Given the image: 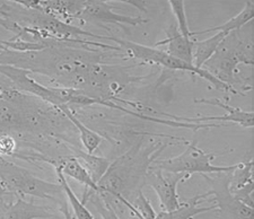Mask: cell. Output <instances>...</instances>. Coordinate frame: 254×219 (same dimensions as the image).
<instances>
[{
	"mask_svg": "<svg viewBox=\"0 0 254 219\" xmlns=\"http://www.w3.org/2000/svg\"><path fill=\"white\" fill-rule=\"evenodd\" d=\"M190 177L189 175L164 172L162 169L150 166L146 175L145 185H148L156 192L163 212H172L178 209L182 204L178 194L179 183Z\"/></svg>",
	"mask_w": 254,
	"mask_h": 219,
	"instance_id": "52a82bcc",
	"label": "cell"
},
{
	"mask_svg": "<svg viewBox=\"0 0 254 219\" xmlns=\"http://www.w3.org/2000/svg\"><path fill=\"white\" fill-rule=\"evenodd\" d=\"M81 201H83L85 205L87 204V202H91L94 206V208L97 210V213L101 215V217L103 219H120L116 210H114L109 204H106L97 192L91 191V190H85Z\"/></svg>",
	"mask_w": 254,
	"mask_h": 219,
	"instance_id": "44dd1931",
	"label": "cell"
},
{
	"mask_svg": "<svg viewBox=\"0 0 254 219\" xmlns=\"http://www.w3.org/2000/svg\"><path fill=\"white\" fill-rule=\"evenodd\" d=\"M0 180L9 194L31 196L39 199L55 201L59 206L67 199L59 183H52L33 174L27 168L19 166L0 157Z\"/></svg>",
	"mask_w": 254,
	"mask_h": 219,
	"instance_id": "3957f363",
	"label": "cell"
},
{
	"mask_svg": "<svg viewBox=\"0 0 254 219\" xmlns=\"http://www.w3.org/2000/svg\"><path fill=\"white\" fill-rule=\"evenodd\" d=\"M253 17H254V1L249 0V1L245 2L243 9H242L236 16H234V17L228 19L227 22H225L224 24H222V25L208 27L206 30H202V31L191 32V38L194 35H201V34H206V33H211V32L231 33L234 31H239V30H242V27L247 25V24L251 23Z\"/></svg>",
	"mask_w": 254,
	"mask_h": 219,
	"instance_id": "2e32d148",
	"label": "cell"
},
{
	"mask_svg": "<svg viewBox=\"0 0 254 219\" xmlns=\"http://www.w3.org/2000/svg\"><path fill=\"white\" fill-rule=\"evenodd\" d=\"M231 173L232 171L201 175L210 185L204 194L207 198L214 197L211 202L216 206L219 219H254L253 208L236 200L229 191Z\"/></svg>",
	"mask_w": 254,
	"mask_h": 219,
	"instance_id": "8992f818",
	"label": "cell"
},
{
	"mask_svg": "<svg viewBox=\"0 0 254 219\" xmlns=\"http://www.w3.org/2000/svg\"><path fill=\"white\" fill-rule=\"evenodd\" d=\"M8 194H9V192H8L6 188L3 187L2 182H1V180H0V198H3L5 196H8Z\"/></svg>",
	"mask_w": 254,
	"mask_h": 219,
	"instance_id": "4316f807",
	"label": "cell"
},
{
	"mask_svg": "<svg viewBox=\"0 0 254 219\" xmlns=\"http://www.w3.org/2000/svg\"><path fill=\"white\" fill-rule=\"evenodd\" d=\"M196 104H207L212 106H218L220 109L226 111L227 113L220 117H200V118H186V117H176V115L162 113L165 117L170 118L173 121L178 122H187V123H195V125H203V123L209 122H232L240 125L243 128H248V129H252L254 126V114L252 111H245L240 107L231 106L219 98H196L194 100Z\"/></svg>",
	"mask_w": 254,
	"mask_h": 219,
	"instance_id": "9c48e42d",
	"label": "cell"
},
{
	"mask_svg": "<svg viewBox=\"0 0 254 219\" xmlns=\"http://www.w3.org/2000/svg\"><path fill=\"white\" fill-rule=\"evenodd\" d=\"M0 75L7 77L18 89L34 95L42 101L51 104L53 107L64 105V103L57 96L53 86H44L40 84L31 76V73L25 69L0 65Z\"/></svg>",
	"mask_w": 254,
	"mask_h": 219,
	"instance_id": "30bf717a",
	"label": "cell"
},
{
	"mask_svg": "<svg viewBox=\"0 0 254 219\" xmlns=\"http://www.w3.org/2000/svg\"><path fill=\"white\" fill-rule=\"evenodd\" d=\"M56 109L63 113L72 123V126L78 130L80 142L83 144L85 151L88 152V154H94L97 150V148L101 146V144L103 143L104 138L101 135H98L97 132L91 130L88 127H86L78 118H76V115L72 113L70 106L61 105L59 107H56Z\"/></svg>",
	"mask_w": 254,
	"mask_h": 219,
	"instance_id": "9a60e30c",
	"label": "cell"
},
{
	"mask_svg": "<svg viewBox=\"0 0 254 219\" xmlns=\"http://www.w3.org/2000/svg\"><path fill=\"white\" fill-rule=\"evenodd\" d=\"M58 210L64 214V219H76L75 216L72 215V212L70 210V206H69V202L67 199H65L63 204L59 206Z\"/></svg>",
	"mask_w": 254,
	"mask_h": 219,
	"instance_id": "d4e9b609",
	"label": "cell"
},
{
	"mask_svg": "<svg viewBox=\"0 0 254 219\" xmlns=\"http://www.w3.org/2000/svg\"><path fill=\"white\" fill-rule=\"evenodd\" d=\"M239 65L253 67V34L251 31L228 33L215 55L203 65V69L229 87L240 85ZM239 92V90H237ZM240 93V92H239Z\"/></svg>",
	"mask_w": 254,
	"mask_h": 219,
	"instance_id": "7a4b0ae2",
	"label": "cell"
},
{
	"mask_svg": "<svg viewBox=\"0 0 254 219\" xmlns=\"http://www.w3.org/2000/svg\"><path fill=\"white\" fill-rule=\"evenodd\" d=\"M76 20L80 24H95V25H103V24H116L120 27L138 26L148 22V19L141 16H127L113 11V6L104 0H86L85 7L80 14L77 16Z\"/></svg>",
	"mask_w": 254,
	"mask_h": 219,
	"instance_id": "ba28073f",
	"label": "cell"
},
{
	"mask_svg": "<svg viewBox=\"0 0 254 219\" xmlns=\"http://www.w3.org/2000/svg\"><path fill=\"white\" fill-rule=\"evenodd\" d=\"M55 168L61 169L64 175L79 182L80 184L85 185V190H91V191L97 192V184L92 180L91 175L86 171V168L79 163V160L73 155L58 157L57 159H51L50 163Z\"/></svg>",
	"mask_w": 254,
	"mask_h": 219,
	"instance_id": "4fadbf2b",
	"label": "cell"
},
{
	"mask_svg": "<svg viewBox=\"0 0 254 219\" xmlns=\"http://www.w3.org/2000/svg\"><path fill=\"white\" fill-rule=\"evenodd\" d=\"M188 146L182 154L170 158H157L155 159L150 166L162 169L164 172L174 173V174H215V173L229 172L236 167L235 165L228 166H215L211 164V160L215 158V154L203 151L201 148L196 146V142H187Z\"/></svg>",
	"mask_w": 254,
	"mask_h": 219,
	"instance_id": "5b68a950",
	"label": "cell"
},
{
	"mask_svg": "<svg viewBox=\"0 0 254 219\" xmlns=\"http://www.w3.org/2000/svg\"><path fill=\"white\" fill-rule=\"evenodd\" d=\"M166 147L167 144L159 140L134 145L111 163L97 182V193L116 212H129L138 193L142 191L150 165Z\"/></svg>",
	"mask_w": 254,
	"mask_h": 219,
	"instance_id": "6da1fadb",
	"label": "cell"
},
{
	"mask_svg": "<svg viewBox=\"0 0 254 219\" xmlns=\"http://www.w3.org/2000/svg\"><path fill=\"white\" fill-rule=\"evenodd\" d=\"M110 41H113V42L118 44V47L120 48L122 55L125 57L140 60L143 64L161 66V67H165L171 70H179V72L189 73H192V75H195L202 78L204 80H207L215 89L224 90V92L232 93L234 95L240 94L234 88L229 87L228 85L217 79L211 73H209L207 70H204L203 68H195L193 65H189L184 63V61L176 59V58L171 57L165 51H163L162 49H157L156 47H147V45L132 42V41L129 40L119 39L116 38V36H110Z\"/></svg>",
	"mask_w": 254,
	"mask_h": 219,
	"instance_id": "277c9868",
	"label": "cell"
},
{
	"mask_svg": "<svg viewBox=\"0 0 254 219\" xmlns=\"http://www.w3.org/2000/svg\"><path fill=\"white\" fill-rule=\"evenodd\" d=\"M72 155L79 160V163L86 168L88 174L91 175L92 180L97 184L103 175L108 171L111 162L105 157L95 156L94 154H88V152L80 150L79 148H71Z\"/></svg>",
	"mask_w": 254,
	"mask_h": 219,
	"instance_id": "e0dca14e",
	"label": "cell"
},
{
	"mask_svg": "<svg viewBox=\"0 0 254 219\" xmlns=\"http://www.w3.org/2000/svg\"><path fill=\"white\" fill-rule=\"evenodd\" d=\"M0 219H60V217L50 207L36 205L17 196L13 202H7L0 198Z\"/></svg>",
	"mask_w": 254,
	"mask_h": 219,
	"instance_id": "8fae6325",
	"label": "cell"
},
{
	"mask_svg": "<svg viewBox=\"0 0 254 219\" xmlns=\"http://www.w3.org/2000/svg\"><path fill=\"white\" fill-rule=\"evenodd\" d=\"M161 45H167L165 50L167 55L189 65H193L194 39L184 38L179 32L176 25H171L167 28L166 39L156 43V47H161Z\"/></svg>",
	"mask_w": 254,
	"mask_h": 219,
	"instance_id": "7c38bea8",
	"label": "cell"
},
{
	"mask_svg": "<svg viewBox=\"0 0 254 219\" xmlns=\"http://www.w3.org/2000/svg\"><path fill=\"white\" fill-rule=\"evenodd\" d=\"M122 2L125 3H129V5H132L139 9L140 11H146V7H145V1H136V0H124Z\"/></svg>",
	"mask_w": 254,
	"mask_h": 219,
	"instance_id": "484cf974",
	"label": "cell"
},
{
	"mask_svg": "<svg viewBox=\"0 0 254 219\" xmlns=\"http://www.w3.org/2000/svg\"><path fill=\"white\" fill-rule=\"evenodd\" d=\"M170 7L178 22V30L181 33V35L186 39H192L191 38V31L189 27V23H188L187 13H186V5H184L183 0H170L169 1Z\"/></svg>",
	"mask_w": 254,
	"mask_h": 219,
	"instance_id": "7402d4cb",
	"label": "cell"
},
{
	"mask_svg": "<svg viewBox=\"0 0 254 219\" xmlns=\"http://www.w3.org/2000/svg\"><path fill=\"white\" fill-rule=\"evenodd\" d=\"M133 208L136 209V218L137 219H155L156 218V212L151 206L150 201L147 197L141 192L138 193L136 199L132 202Z\"/></svg>",
	"mask_w": 254,
	"mask_h": 219,
	"instance_id": "603a6c76",
	"label": "cell"
},
{
	"mask_svg": "<svg viewBox=\"0 0 254 219\" xmlns=\"http://www.w3.org/2000/svg\"><path fill=\"white\" fill-rule=\"evenodd\" d=\"M249 187H254L252 158H250L247 162L236 164V167L231 173V181H229L231 193Z\"/></svg>",
	"mask_w": 254,
	"mask_h": 219,
	"instance_id": "ffe728a7",
	"label": "cell"
},
{
	"mask_svg": "<svg viewBox=\"0 0 254 219\" xmlns=\"http://www.w3.org/2000/svg\"><path fill=\"white\" fill-rule=\"evenodd\" d=\"M18 150V143L10 134H0V157H15Z\"/></svg>",
	"mask_w": 254,
	"mask_h": 219,
	"instance_id": "cb8c5ba5",
	"label": "cell"
},
{
	"mask_svg": "<svg viewBox=\"0 0 254 219\" xmlns=\"http://www.w3.org/2000/svg\"><path fill=\"white\" fill-rule=\"evenodd\" d=\"M206 194H196L192 197L191 199L182 201L181 206L178 209L172 210V212H162L156 215L155 219H192L198 215L204 214L207 212H214L216 210V206L209 207H199L200 202L206 200Z\"/></svg>",
	"mask_w": 254,
	"mask_h": 219,
	"instance_id": "5bb4252c",
	"label": "cell"
},
{
	"mask_svg": "<svg viewBox=\"0 0 254 219\" xmlns=\"http://www.w3.org/2000/svg\"><path fill=\"white\" fill-rule=\"evenodd\" d=\"M57 177H58L59 183L64 189V192L65 194V198L69 202V206H70V209L72 210V215L75 216L76 219H95L92 215V213L87 209V207L81 201L78 197L76 196L75 192L72 191L70 185L68 184L67 179H65V175L61 172V169L55 168Z\"/></svg>",
	"mask_w": 254,
	"mask_h": 219,
	"instance_id": "d6986e66",
	"label": "cell"
},
{
	"mask_svg": "<svg viewBox=\"0 0 254 219\" xmlns=\"http://www.w3.org/2000/svg\"><path fill=\"white\" fill-rule=\"evenodd\" d=\"M228 33L225 32H218L211 38L196 41L194 40L193 45V65L195 68H202L203 65L210 59V58L215 55L217 49L223 42V40L226 38Z\"/></svg>",
	"mask_w": 254,
	"mask_h": 219,
	"instance_id": "ac0fdd59",
	"label": "cell"
}]
</instances>
